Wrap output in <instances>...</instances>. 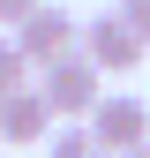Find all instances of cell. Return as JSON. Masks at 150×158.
<instances>
[{
    "label": "cell",
    "instance_id": "6",
    "mask_svg": "<svg viewBox=\"0 0 150 158\" xmlns=\"http://www.w3.org/2000/svg\"><path fill=\"white\" fill-rule=\"evenodd\" d=\"M30 90V60H23V45H15V38H0V106H8V98H23Z\"/></svg>",
    "mask_w": 150,
    "mask_h": 158
},
{
    "label": "cell",
    "instance_id": "1",
    "mask_svg": "<svg viewBox=\"0 0 150 158\" xmlns=\"http://www.w3.org/2000/svg\"><path fill=\"white\" fill-rule=\"evenodd\" d=\"M15 45H23V60L45 75V68H60V60H75V53H83V15H68L60 0H45V8L15 30Z\"/></svg>",
    "mask_w": 150,
    "mask_h": 158
},
{
    "label": "cell",
    "instance_id": "2",
    "mask_svg": "<svg viewBox=\"0 0 150 158\" xmlns=\"http://www.w3.org/2000/svg\"><path fill=\"white\" fill-rule=\"evenodd\" d=\"M38 98L53 106V121H60V128H83L90 113L105 106V90H98V68H90L83 53H75V60H60V68H45V75H38Z\"/></svg>",
    "mask_w": 150,
    "mask_h": 158
},
{
    "label": "cell",
    "instance_id": "5",
    "mask_svg": "<svg viewBox=\"0 0 150 158\" xmlns=\"http://www.w3.org/2000/svg\"><path fill=\"white\" fill-rule=\"evenodd\" d=\"M0 143H53V106L38 98V83L0 106Z\"/></svg>",
    "mask_w": 150,
    "mask_h": 158
},
{
    "label": "cell",
    "instance_id": "9",
    "mask_svg": "<svg viewBox=\"0 0 150 158\" xmlns=\"http://www.w3.org/2000/svg\"><path fill=\"white\" fill-rule=\"evenodd\" d=\"M120 15H128V23H135V38L150 45V0H120Z\"/></svg>",
    "mask_w": 150,
    "mask_h": 158
},
{
    "label": "cell",
    "instance_id": "10",
    "mask_svg": "<svg viewBox=\"0 0 150 158\" xmlns=\"http://www.w3.org/2000/svg\"><path fill=\"white\" fill-rule=\"evenodd\" d=\"M135 158H150V143H143V151H135Z\"/></svg>",
    "mask_w": 150,
    "mask_h": 158
},
{
    "label": "cell",
    "instance_id": "4",
    "mask_svg": "<svg viewBox=\"0 0 150 158\" xmlns=\"http://www.w3.org/2000/svg\"><path fill=\"white\" fill-rule=\"evenodd\" d=\"M83 128L98 135V143H105L112 158H135V151L150 143V106H143V98H128V90H105V106L90 113Z\"/></svg>",
    "mask_w": 150,
    "mask_h": 158
},
{
    "label": "cell",
    "instance_id": "3",
    "mask_svg": "<svg viewBox=\"0 0 150 158\" xmlns=\"http://www.w3.org/2000/svg\"><path fill=\"white\" fill-rule=\"evenodd\" d=\"M143 53H150V45L135 38V23H128L120 8H105V15H90V23H83V60L98 68V75H128Z\"/></svg>",
    "mask_w": 150,
    "mask_h": 158
},
{
    "label": "cell",
    "instance_id": "8",
    "mask_svg": "<svg viewBox=\"0 0 150 158\" xmlns=\"http://www.w3.org/2000/svg\"><path fill=\"white\" fill-rule=\"evenodd\" d=\"M38 8H45V0H0V23H15V30H23Z\"/></svg>",
    "mask_w": 150,
    "mask_h": 158
},
{
    "label": "cell",
    "instance_id": "7",
    "mask_svg": "<svg viewBox=\"0 0 150 158\" xmlns=\"http://www.w3.org/2000/svg\"><path fill=\"white\" fill-rule=\"evenodd\" d=\"M45 158H112L90 128H53V143H45Z\"/></svg>",
    "mask_w": 150,
    "mask_h": 158
}]
</instances>
